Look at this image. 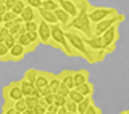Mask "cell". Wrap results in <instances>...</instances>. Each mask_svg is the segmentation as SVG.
<instances>
[{
  "label": "cell",
  "instance_id": "1",
  "mask_svg": "<svg viewBox=\"0 0 129 114\" xmlns=\"http://www.w3.org/2000/svg\"><path fill=\"white\" fill-rule=\"evenodd\" d=\"M66 37H68V40H70L71 47L78 51V55L82 56V58L86 60L89 64L99 63V60H97V53L87 47L86 37H84L79 31H76V29H66Z\"/></svg>",
  "mask_w": 129,
  "mask_h": 114
},
{
  "label": "cell",
  "instance_id": "2",
  "mask_svg": "<svg viewBox=\"0 0 129 114\" xmlns=\"http://www.w3.org/2000/svg\"><path fill=\"white\" fill-rule=\"evenodd\" d=\"M126 19V16H124L123 13H115L111 16H108V18H105L103 21H99L97 24H94V34L95 35H102L107 29H110L111 26H115V24H121Z\"/></svg>",
  "mask_w": 129,
  "mask_h": 114
},
{
  "label": "cell",
  "instance_id": "3",
  "mask_svg": "<svg viewBox=\"0 0 129 114\" xmlns=\"http://www.w3.org/2000/svg\"><path fill=\"white\" fill-rule=\"evenodd\" d=\"M119 24H115L110 29H107L102 34V40H103V48L108 51V53H113L116 47V42L119 40Z\"/></svg>",
  "mask_w": 129,
  "mask_h": 114
},
{
  "label": "cell",
  "instance_id": "4",
  "mask_svg": "<svg viewBox=\"0 0 129 114\" xmlns=\"http://www.w3.org/2000/svg\"><path fill=\"white\" fill-rule=\"evenodd\" d=\"M3 100H11V101H18L24 98V93L21 90V82L19 80H13V82H10L8 85L3 87Z\"/></svg>",
  "mask_w": 129,
  "mask_h": 114
},
{
  "label": "cell",
  "instance_id": "5",
  "mask_svg": "<svg viewBox=\"0 0 129 114\" xmlns=\"http://www.w3.org/2000/svg\"><path fill=\"white\" fill-rule=\"evenodd\" d=\"M115 13H118V10L111 7H90V10H89L90 21L94 24H97L99 21H103L105 18H108V16H111Z\"/></svg>",
  "mask_w": 129,
  "mask_h": 114
},
{
  "label": "cell",
  "instance_id": "6",
  "mask_svg": "<svg viewBox=\"0 0 129 114\" xmlns=\"http://www.w3.org/2000/svg\"><path fill=\"white\" fill-rule=\"evenodd\" d=\"M39 40L42 45L52 47L53 45V40H52V24H48L47 21H44L42 18L39 19Z\"/></svg>",
  "mask_w": 129,
  "mask_h": 114
},
{
  "label": "cell",
  "instance_id": "7",
  "mask_svg": "<svg viewBox=\"0 0 129 114\" xmlns=\"http://www.w3.org/2000/svg\"><path fill=\"white\" fill-rule=\"evenodd\" d=\"M52 40H53L52 48H60V45L66 40V29L61 24H52Z\"/></svg>",
  "mask_w": 129,
  "mask_h": 114
},
{
  "label": "cell",
  "instance_id": "8",
  "mask_svg": "<svg viewBox=\"0 0 129 114\" xmlns=\"http://www.w3.org/2000/svg\"><path fill=\"white\" fill-rule=\"evenodd\" d=\"M26 53H27V48L24 45H21L19 42H16L15 45L10 48V61H21Z\"/></svg>",
  "mask_w": 129,
  "mask_h": 114
},
{
  "label": "cell",
  "instance_id": "9",
  "mask_svg": "<svg viewBox=\"0 0 129 114\" xmlns=\"http://www.w3.org/2000/svg\"><path fill=\"white\" fill-rule=\"evenodd\" d=\"M50 77L52 74L50 72H47V71H39V74H37V79H36V88H39V90H42V88H45L50 85Z\"/></svg>",
  "mask_w": 129,
  "mask_h": 114
},
{
  "label": "cell",
  "instance_id": "10",
  "mask_svg": "<svg viewBox=\"0 0 129 114\" xmlns=\"http://www.w3.org/2000/svg\"><path fill=\"white\" fill-rule=\"evenodd\" d=\"M60 3V8H63L66 13L71 15V18H74V16H78V5H76L74 0H58Z\"/></svg>",
  "mask_w": 129,
  "mask_h": 114
},
{
  "label": "cell",
  "instance_id": "11",
  "mask_svg": "<svg viewBox=\"0 0 129 114\" xmlns=\"http://www.w3.org/2000/svg\"><path fill=\"white\" fill-rule=\"evenodd\" d=\"M18 42L27 48V53H32V51H36V47H37V45H34V43L29 40V37H27V31L24 29V27H23V31L19 32V35H18Z\"/></svg>",
  "mask_w": 129,
  "mask_h": 114
},
{
  "label": "cell",
  "instance_id": "12",
  "mask_svg": "<svg viewBox=\"0 0 129 114\" xmlns=\"http://www.w3.org/2000/svg\"><path fill=\"white\" fill-rule=\"evenodd\" d=\"M39 15H40V18L44 19V21H47L48 24H60L58 21V18H56V15H55V11H50V10H45L44 7H40L39 8Z\"/></svg>",
  "mask_w": 129,
  "mask_h": 114
},
{
  "label": "cell",
  "instance_id": "13",
  "mask_svg": "<svg viewBox=\"0 0 129 114\" xmlns=\"http://www.w3.org/2000/svg\"><path fill=\"white\" fill-rule=\"evenodd\" d=\"M21 19L24 23L26 21H34V19H40V15H39V11L36 10V8L26 5V8H24L23 13H21Z\"/></svg>",
  "mask_w": 129,
  "mask_h": 114
},
{
  "label": "cell",
  "instance_id": "14",
  "mask_svg": "<svg viewBox=\"0 0 129 114\" xmlns=\"http://www.w3.org/2000/svg\"><path fill=\"white\" fill-rule=\"evenodd\" d=\"M86 43L90 50H94L95 53L100 50H103V40H102V35H94L92 39H86Z\"/></svg>",
  "mask_w": 129,
  "mask_h": 114
},
{
  "label": "cell",
  "instance_id": "15",
  "mask_svg": "<svg viewBox=\"0 0 129 114\" xmlns=\"http://www.w3.org/2000/svg\"><path fill=\"white\" fill-rule=\"evenodd\" d=\"M73 76H74V84L76 87L86 84L89 80V71L87 69H79V71H73Z\"/></svg>",
  "mask_w": 129,
  "mask_h": 114
},
{
  "label": "cell",
  "instance_id": "16",
  "mask_svg": "<svg viewBox=\"0 0 129 114\" xmlns=\"http://www.w3.org/2000/svg\"><path fill=\"white\" fill-rule=\"evenodd\" d=\"M60 77H61V82L66 85V87H70V88H76L73 71H61V72H60Z\"/></svg>",
  "mask_w": 129,
  "mask_h": 114
},
{
  "label": "cell",
  "instance_id": "17",
  "mask_svg": "<svg viewBox=\"0 0 129 114\" xmlns=\"http://www.w3.org/2000/svg\"><path fill=\"white\" fill-rule=\"evenodd\" d=\"M55 15H56V18H58V21H60V24H61L63 27H66L68 24L71 23V19H73L71 15L66 13L63 8H58V10H55Z\"/></svg>",
  "mask_w": 129,
  "mask_h": 114
},
{
  "label": "cell",
  "instance_id": "18",
  "mask_svg": "<svg viewBox=\"0 0 129 114\" xmlns=\"http://www.w3.org/2000/svg\"><path fill=\"white\" fill-rule=\"evenodd\" d=\"M78 90L82 93L84 96H92L94 95V90H95V87H94V84L90 82V80H87L86 84H82V85H79V87H76Z\"/></svg>",
  "mask_w": 129,
  "mask_h": 114
},
{
  "label": "cell",
  "instance_id": "19",
  "mask_svg": "<svg viewBox=\"0 0 129 114\" xmlns=\"http://www.w3.org/2000/svg\"><path fill=\"white\" fill-rule=\"evenodd\" d=\"M19 82H21V90H23V93H24V96H29V95H32V93H34L36 85L32 84V82H29V80H26V79H21Z\"/></svg>",
  "mask_w": 129,
  "mask_h": 114
},
{
  "label": "cell",
  "instance_id": "20",
  "mask_svg": "<svg viewBox=\"0 0 129 114\" xmlns=\"http://www.w3.org/2000/svg\"><path fill=\"white\" fill-rule=\"evenodd\" d=\"M60 87H61V77H60V74H52L50 77V88L53 93H58Z\"/></svg>",
  "mask_w": 129,
  "mask_h": 114
},
{
  "label": "cell",
  "instance_id": "21",
  "mask_svg": "<svg viewBox=\"0 0 129 114\" xmlns=\"http://www.w3.org/2000/svg\"><path fill=\"white\" fill-rule=\"evenodd\" d=\"M37 74H39V71H37V69H34V68H29V69H26V71H24V74H23V79L29 80V82H32V84H36Z\"/></svg>",
  "mask_w": 129,
  "mask_h": 114
},
{
  "label": "cell",
  "instance_id": "22",
  "mask_svg": "<svg viewBox=\"0 0 129 114\" xmlns=\"http://www.w3.org/2000/svg\"><path fill=\"white\" fill-rule=\"evenodd\" d=\"M92 101H94V100H92V96H86L81 103H78V114H86L89 104H90Z\"/></svg>",
  "mask_w": 129,
  "mask_h": 114
},
{
  "label": "cell",
  "instance_id": "23",
  "mask_svg": "<svg viewBox=\"0 0 129 114\" xmlns=\"http://www.w3.org/2000/svg\"><path fill=\"white\" fill-rule=\"evenodd\" d=\"M19 16L16 15V13H13V11H7L5 15H2L0 16V24H5V23H10V21H16V19H18Z\"/></svg>",
  "mask_w": 129,
  "mask_h": 114
},
{
  "label": "cell",
  "instance_id": "24",
  "mask_svg": "<svg viewBox=\"0 0 129 114\" xmlns=\"http://www.w3.org/2000/svg\"><path fill=\"white\" fill-rule=\"evenodd\" d=\"M68 98L73 100V101H76V103H81V101L86 98V96H84L82 93L78 90V88H71V92H70V95H68Z\"/></svg>",
  "mask_w": 129,
  "mask_h": 114
},
{
  "label": "cell",
  "instance_id": "25",
  "mask_svg": "<svg viewBox=\"0 0 129 114\" xmlns=\"http://www.w3.org/2000/svg\"><path fill=\"white\" fill-rule=\"evenodd\" d=\"M0 60L10 61V47H7L3 42H0Z\"/></svg>",
  "mask_w": 129,
  "mask_h": 114
},
{
  "label": "cell",
  "instance_id": "26",
  "mask_svg": "<svg viewBox=\"0 0 129 114\" xmlns=\"http://www.w3.org/2000/svg\"><path fill=\"white\" fill-rule=\"evenodd\" d=\"M42 7L45 8V10L55 11V10H58V8H60V3H58V0H47V2H44Z\"/></svg>",
  "mask_w": 129,
  "mask_h": 114
},
{
  "label": "cell",
  "instance_id": "27",
  "mask_svg": "<svg viewBox=\"0 0 129 114\" xmlns=\"http://www.w3.org/2000/svg\"><path fill=\"white\" fill-rule=\"evenodd\" d=\"M26 0H21V2H18V3H15L13 5V8H11V11H13V13H16L18 16H21V13H23V10L24 8H26Z\"/></svg>",
  "mask_w": 129,
  "mask_h": 114
},
{
  "label": "cell",
  "instance_id": "28",
  "mask_svg": "<svg viewBox=\"0 0 129 114\" xmlns=\"http://www.w3.org/2000/svg\"><path fill=\"white\" fill-rule=\"evenodd\" d=\"M15 108H16V111H18L19 114H23V112H24V111L27 109V103H26V98H21V100L15 101Z\"/></svg>",
  "mask_w": 129,
  "mask_h": 114
},
{
  "label": "cell",
  "instance_id": "29",
  "mask_svg": "<svg viewBox=\"0 0 129 114\" xmlns=\"http://www.w3.org/2000/svg\"><path fill=\"white\" fill-rule=\"evenodd\" d=\"M24 29H26L27 32L39 31V19H34V21H26V23H24Z\"/></svg>",
  "mask_w": 129,
  "mask_h": 114
},
{
  "label": "cell",
  "instance_id": "30",
  "mask_svg": "<svg viewBox=\"0 0 129 114\" xmlns=\"http://www.w3.org/2000/svg\"><path fill=\"white\" fill-rule=\"evenodd\" d=\"M13 108H15V101L3 100V106H2V109H0V112H2V114H8V112H10V109H13Z\"/></svg>",
  "mask_w": 129,
  "mask_h": 114
},
{
  "label": "cell",
  "instance_id": "31",
  "mask_svg": "<svg viewBox=\"0 0 129 114\" xmlns=\"http://www.w3.org/2000/svg\"><path fill=\"white\" fill-rule=\"evenodd\" d=\"M66 101H68V96H64V95H61V93H55V101L53 103L56 104V106H64L66 104Z\"/></svg>",
  "mask_w": 129,
  "mask_h": 114
},
{
  "label": "cell",
  "instance_id": "32",
  "mask_svg": "<svg viewBox=\"0 0 129 114\" xmlns=\"http://www.w3.org/2000/svg\"><path fill=\"white\" fill-rule=\"evenodd\" d=\"M16 42H18V37H16V35H15V34H8V35H7V37H5V39H3V43H5V45H7V47H10V48H11V47H13V45H15V43H16Z\"/></svg>",
  "mask_w": 129,
  "mask_h": 114
},
{
  "label": "cell",
  "instance_id": "33",
  "mask_svg": "<svg viewBox=\"0 0 129 114\" xmlns=\"http://www.w3.org/2000/svg\"><path fill=\"white\" fill-rule=\"evenodd\" d=\"M66 109H68V112H70V114H78V103L68 98V101H66Z\"/></svg>",
  "mask_w": 129,
  "mask_h": 114
},
{
  "label": "cell",
  "instance_id": "34",
  "mask_svg": "<svg viewBox=\"0 0 129 114\" xmlns=\"http://www.w3.org/2000/svg\"><path fill=\"white\" fill-rule=\"evenodd\" d=\"M86 114H102V109H100V108H97L95 104H94V101H92V103L89 104V108H87Z\"/></svg>",
  "mask_w": 129,
  "mask_h": 114
},
{
  "label": "cell",
  "instance_id": "35",
  "mask_svg": "<svg viewBox=\"0 0 129 114\" xmlns=\"http://www.w3.org/2000/svg\"><path fill=\"white\" fill-rule=\"evenodd\" d=\"M8 34H11L10 29H8L5 24H0V42H3V39H5Z\"/></svg>",
  "mask_w": 129,
  "mask_h": 114
},
{
  "label": "cell",
  "instance_id": "36",
  "mask_svg": "<svg viewBox=\"0 0 129 114\" xmlns=\"http://www.w3.org/2000/svg\"><path fill=\"white\" fill-rule=\"evenodd\" d=\"M26 3H27L29 7L36 8V10H39V8L44 5V2H42V0H26Z\"/></svg>",
  "mask_w": 129,
  "mask_h": 114
},
{
  "label": "cell",
  "instance_id": "37",
  "mask_svg": "<svg viewBox=\"0 0 129 114\" xmlns=\"http://www.w3.org/2000/svg\"><path fill=\"white\" fill-rule=\"evenodd\" d=\"M36 114H47V104L40 101L37 104V108H36Z\"/></svg>",
  "mask_w": 129,
  "mask_h": 114
},
{
  "label": "cell",
  "instance_id": "38",
  "mask_svg": "<svg viewBox=\"0 0 129 114\" xmlns=\"http://www.w3.org/2000/svg\"><path fill=\"white\" fill-rule=\"evenodd\" d=\"M70 92H71V88H70V87H66V85L61 82V87H60L58 93H61V95H64V96H68V95H70Z\"/></svg>",
  "mask_w": 129,
  "mask_h": 114
},
{
  "label": "cell",
  "instance_id": "39",
  "mask_svg": "<svg viewBox=\"0 0 129 114\" xmlns=\"http://www.w3.org/2000/svg\"><path fill=\"white\" fill-rule=\"evenodd\" d=\"M47 114H58V106L53 103V104H48L47 106Z\"/></svg>",
  "mask_w": 129,
  "mask_h": 114
},
{
  "label": "cell",
  "instance_id": "40",
  "mask_svg": "<svg viewBox=\"0 0 129 114\" xmlns=\"http://www.w3.org/2000/svg\"><path fill=\"white\" fill-rule=\"evenodd\" d=\"M58 114H70V112H68V109H66V104L58 108Z\"/></svg>",
  "mask_w": 129,
  "mask_h": 114
},
{
  "label": "cell",
  "instance_id": "41",
  "mask_svg": "<svg viewBox=\"0 0 129 114\" xmlns=\"http://www.w3.org/2000/svg\"><path fill=\"white\" fill-rule=\"evenodd\" d=\"M123 114H129V109H127V111H123Z\"/></svg>",
  "mask_w": 129,
  "mask_h": 114
},
{
  "label": "cell",
  "instance_id": "42",
  "mask_svg": "<svg viewBox=\"0 0 129 114\" xmlns=\"http://www.w3.org/2000/svg\"><path fill=\"white\" fill-rule=\"evenodd\" d=\"M42 2H47V0H42Z\"/></svg>",
  "mask_w": 129,
  "mask_h": 114
}]
</instances>
